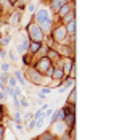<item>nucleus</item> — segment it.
<instances>
[{
	"instance_id": "nucleus-1",
	"label": "nucleus",
	"mask_w": 140,
	"mask_h": 140,
	"mask_svg": "<svg viewBox=\"0 0 140 140\" xmlns=\"http://www.w3.org/2000/svg\"><path fill=\"white\" fill-rule=\"evenodd\" d=\"M37 21H39L40 28L44 31H48L50 29V16H48V11L47 10H40L39 13H37Z\"/></svg>"
},
{
	"instance_id": "nucleus-2",
	"label": "nucleus",
	"mask_w": 140,
	"mask_h": 140,
	"mask_svg": "<svg viewBox=\"0 0 140 140\" xmlns=\"http://www.w3.org/2000/svg\"><path fill=\"white\" fill-rule=\"evenodd\" d=\"M29 34L36 42H39V40L42 39V32H40V29L37 28V26H29Z\"/></svg>"
},
{
	"instance_id": "nucleus-3",
	"label": "nucleus",
	"mask_w": 140,
	"mask_h": 140,
	"mask_svg": "<svg viewBox=\"0 0 140 140\" xmlns=\"http://www.w3.org/2000/svg\"><path fill=\"white\" fill-rule=\"evenodd\" d=\"M48 63H50V61L47 60V58L40 60V63H39V69H40V71H45V69H48Z\"/></svg>"
},
{
	"instance_id": "nucleus-4",
	"label": "nucleus",
	"mask_w": 140,
	"mask_h": 140,
	"mask_svg": "<svg viewBox=\"0 0 140 140\" xmlns=\"http://www.w3.org/2000/svg\"><path fill=\"white\" fill-rule=\"evenodd\" d=\"M55 37H56L58 40H63V39H64V29H63V28L56 29V32H55Z\"/></svg>"
},
{
	"instance_id": "nucleus-5",
	"label": "nucleus",
	"mask_w": 140,
	"mask_h": 140,
	"mask_svg": "<svg viewBox=\"0 0 140 140\" xmlns=\"http://www.w3.org/2000/svg\"><path fill=\"white\" fill-rule=\"evenodd\" d=\"M26 48H28V40L23 39V40H21V44H19V52H24Z\"/></svg>"
},
{
	"instance_id": "nucleus-6",
	"label": "nucleus",
	"mask_w": 140,
	"mask_h": 140,
	"mask_svg": "<svg viewBox=\"0 0 140 140\" xmlns=\"http://www.w3.org/2000/svg\"><path fill=\"white\" fill-rule=\"evenodd\" d=\"M55 131L58 132V134H61V132L64 131V124H61V122H58V124H56V127H55Z\"/></svg>"
},
{
	"instance_id": "nucleus-7",
	"label": "nucleus",
	"mask_w": 140,
	"mask_h": 140,
	"mask_svg": "<svg viewBox=\"0 0 140 140\" xmlns=\"http://www.w3.org/2000/svg\"><path fill=\"white\" fill-rule=\"evenodd\" d=\"M39 48H40V44L39 42H34L32 45H31V50H32V52H37Z\"/></svg>"
},
{
	"instance_id": "nucleus-8",
	"label": "nucleus",
	"mask_w": 140,
	"mask_h": 140,
	"mask_svg": "<svg viewBox=\"0 0 140 140\" xmlns=\"http://www.w3.org/2000/svg\"><path fill=\"white\" fill-rule=\"evenodd\" d=\"M63 3H64V0H55V2H53V6H55V8H60Z\"/></svg>"
},
{
	"instance_id": "nucleus-9",
	"label": "nucleus",
	"mask_w": 140,
	"mask_h": 140,
	"mask_svg": "<svg viewBox=\"0 0 140 140\" xmlns=\"http://www.w3.org/2000/svg\"><path fill=\"white\" fill-rule=\"evenodd\" d=\"M40 140H52V135H50V134H44L42 137H40Z\"/></svg>"
},
{
	"instance_id": "nucleus-10",
	"label": "nucleus",
	"mask_w": 140,
	"mask_h": 140,
	"mask_svg": "<svg viewBox=\"0 0 140 140\" xmlns=\"http://www.w3.org/2000/svg\"><path fill=\"white\" fill-rule=\"evenodd\" d=\"M16 79H18V81H19V82H21V84H24V79H23V76H21V74H19V73H16Z\"/></svg>"
},
{
	"instance_id": "nucleus-11",
	"label": "nucleus",
	"mask_w": 140,
	"mask_h": 140,
	"mask_svg": "<svg viewBox=\"0 0 140 140\" xmlns=\"http://www.w3.org/2000/svg\"><path fill=\"white\" fill-rule=\"evenodd\" d=\"M2 69H3V71H8V69H10V64H8V63H3V64H2Z\"/></svg>"
},
{
	"instance_id": "nucleus-12",
	"label": "nucleus",
	"mask_w": 140,
	"mask_h": 140,
	"mask_svg": "<svg viewBox=\"0 0 140 140\" xmlns=\"http://www.w3.org/2000/svg\"><path fill=\"white\" fill-rule=\"evenodd\" d=\"M68 29H69V32H74V23H69V24H68Z\"/></svg>"
},
{
	"instance_id": "nucleus-13",
	"label": "nucleus",
	"mask_w": 140,
	"mask_h": 140,
	"mask_svg": "<svg viewBox=\"0 0 140 140\" xmlns=\"http://www.w3.org/2000/svg\"><path fill=\"white\" fill-rule=\"evenodd\" d=\"M61 76H63V73H61V71H55V77H58V79H60Z\"/></svg>"
},
{
	"instance_id": "nucleus-14",
	"label": "nucleus",
	"mask_w": 140,
	"mask_h": 140,
	"mask_svg": "<svg viewBox=\"0 0 140 140\" xmlns=\"http://www.w3.org/2000/svg\"><path fill=\"white\" fill-rule=\"evenodd\" d=\"M73 119H74V116H73V114H71V116H69V118H68V124H73Z\"/></svg>"
},
{
	"instance_id": "nucleus-15",
	"label": "nucleus",
	"mask_w": 140,
	"mask_h": 140,
	"mask_svg": "<svg viewBox=\"0 0 140 140\" xmlns=\"http://www.w3.org/2000/svg\"><path fill=\"white\" fill-rule=\"evenodd\" d=\"M64 113H66V111L61 110V111H60V114H58V118H64Z\"/></svg>"
},
{
	"instance_id": "nucleus-16",
	"label": "nucleus",
	"mask_w": 140,
	"mask_h": 140,
	"mask_svg": "<svg viewBox=\"0 0 140 140\" xmlns=\"http://www.w3.org/2000/svg\"><path fill=\"white\" fill-rule=\"evenodd\" d=\"M66 11H68V6H63V8H61V15H64Z\"/></svg>"
},
{
	"instance_id": "nucleus-17",
	"label": "nucleus",
	"mask_w": 140,
	"mask_h": 140,
	"mask_svg": "<svg viewBox=\"0 0 140 140\" xmlns=\"http://www.w3.org/2000/svg\"><path fill=\"white\" fill-rule=\"evenodd\" d=\"M15 119H16V121H19V119H21V114H19V113H16V114H15Z\"/></svg>"
},
{
	"instance_id": "nucleus-18",
	"label": "nucleus",
	"mask_w": 140,
	"mask_h": 140,
	"mask_svg": "<svg viewBox=\"0 0 140 140\" xmlns=\"http://www.w3.org/2000/svg\"><path fill=\"white\" fill-rule=\"evenodd\" d=\"M34 8H36V6H34V3H31V5H29V11H34Z\"/></svg>"
},
{
	"instance_id": "nucleus-19",
	"label": "nucleus",
	"mask_w": 140,
	"mask_h": 140,
	"mask_svg": "<svg viewBox=\"0 0 140 140\" xmlns=\"http://www.w3.org/2000/svg\"><path fill=\"white\" fill-rule=\"evenodd\" d=\"M69 69H71V63L68 61V63H66V71H69Z\"/></svg>"
},
{
	"instance_id": "nucleus-20",
	"label": "nucleus",
	"mask_w": 140,
	"mask_h": 140,
	"mask_svg": "<svg viewBox=\"0 0 140 140\" xmlns=\"http://www.w3.org/2000/svg\"><path fill=\"white\" fill-rule=\"evenodd\" d=\"M2 135H3V129L0 127V139H2Z\"/></svg>"
},
{
	"instance_id": "nucleus-21",
	"label": "nucleus",
	"mask_w": 140,
	"mask_h": 140,
	"mask_svg": "<svg viewBox=\"0 0 140 140\" xmlns=\"http://www.w3.org/2000/svg\"><path fill=\"white\" fill-rule=\"evenodd\" d=\"M0 118H2V113H0Z\"/></svg>"
},
{
	"instance_id": "nucleus-22",
	"label": "nucleus",
	"mask_w": 140,
	"mask_h": 140,
	"mask_svg": "<svg viewBox=\"0 0 140 140\" xmlns=\"http://www.w3.org/2000/svg\"><path fill=\"white\" fill-rule=\"evenodd\" d=\"M13 2H15V0H13Z\"/></svg>"
}]
</instances>
